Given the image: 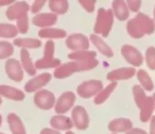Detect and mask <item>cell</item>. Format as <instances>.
Returning <instances> with one entry per match:
<instances>
[{"label": "cell", "mask_w": 155, "mask_h": 134, "mask_svg": "<svg viewBox=\"0 0 155 134\" xmlns=\"http://www.w3.org/2000/svg\"><path fill=\"white\" fill-rule=\"evenodd\" d=\"M133 96L135 99L136 106L140 110V121L147 122L153 116V111H154L153 98L150 96H147L143 89L140 85H134L133 86Z\"/></svg>", "instance_id": "cell-3"}, {"label": "cell", "mask_w": 155, "mask_h": 134, "mask_svg": "<svg viewBox=\"0 0 155 134\" xmlns=\"http://www.w3.org/2000/svg\"><path fill=\"white\" fill-rule=\"evenodd\" d=\"M150 120V134H155V115L151 117Z\"/></svg>", "instance_id": "cell-39"}, {"label": "cell", "mask_w": 155, "mask_h": 134, "mask_svg": "<svg viewBox=\"0 0 155 134\" xmlns=\"http://www.w3.org/2000/svg\"><path fill=\"white\" fill-rule=\"evenodd\" d=\"M112 8L113 13L117 17V19L123 22V20H127L129 18L130 11L125 1H123V0H115L112 3Z\"/></svg>", "instance_id": "cell-20"}, {"label": "cell", "mask_w": 155, "mask_h": 134, "mask_svg": "<svg viewBox=\"0 0 155 134\" xmlns=\"http://www.w3.org/2000/svg\"><path fill=\"white\" fill-rule=\"evenodd\" d=\"M153 102H154V109H155V94H154V95H153Z\"/></svg>", "instance_id": "cell-41"}, {"label": "cell", "mask_w": 155, "mask_h": 134, "mask_svg": "<svg viewBox=\"0 0 155 134\" xmlns=\"http://www.w3.org/2000/svg\"><path fill=\"white\" fill-rule=\"evenodd\" d=\"M49 9L55 15H63L68 11L69 3L66 0H51L49 1Z\"/></svg>", "instance_id": "cell-28"}, {"label": "cell", "mask_w": 155, "mask_h": 134, "mask_svg": "<svg viewBox=\"0 0 155 134\" xmlns=\"http://www.w3.org/2000/svg\"><path fill=\"white\" fill-rule=\"evenodd\" d=\"M133 129V123L127 118H116L108 123V130L112 133H120L127 132Z\"/></svg>", "instance_id": "cell-18"}, {"label": "cell", "mask_w": 155, "mask_h": 134, "mask_svg": "<svg viewBox=\"0 0 155 134\" xmlns=\"http://www.w3.org/2000/svg\"><path fill=\"white\" fill-rule=\"evenodd\" d=\"M8 123H9V128L12 134H27L26 128H25L21 119L15 113H10L8 115Z\"/></svg>", "instance_id": "cell-21"}, {"label": "cell", "mask_w": 155, "mask_h": 134, "mask_svg": "<svg viewBox=\"0 0 155 134\" xmlns=\"http://www.w3.org/2000/svg\"><path fill=\"white\" fill-rule=\"evenodd\" d=\"M18 34L16 26L12 24H0V37L2 39H14Z\"/></svg>", "instance_id": "cell-30"}, {"label": "cell", "mask_w": 155, "mask_h": 134, "mask_svg": "<svg viewBox=\"0 0 155 134\" xmlns=\"http://www.w3.org/2000/svg\"><path fill=\"white\" fill-rule=\"evenodd\" d=\"M114 24V13L112 9H103L100 8L98 10L97 19L94 27L95 34H100L103 37H107Z\"/></svg>", "instance_id": "cell-4"}, {"label": "cell", "mask_w": 155, "mask_h": 134, "mask_svg": "<svg viewBox=\"0 0 155 134\" xmlns=\"http://www.w3.org/2000/svg\"><path fill=\"white\" fill-rule=\"evenodd\" d=\"M75 95L72 92H65L62 95L60 96L58 100L55 102V106H54V110L58 113V115L65 114L66 112H68L71 108L73 106L75 102Z\"/></svg>", "instance_id": "cell-10"}, {"label": "cell", "mask_w": 155, "mask_h": 134, "mask_svg": "<svg viewBox=\"0 0 155 134\" xmlns=\"http://www.w3.org/2000/svg\"><path fill=\"white\" fill-rule=\"evenodd\" d=\"M14 47L10 42H0V59H8L13 54Z\"/></svg>", "instance_id": "cell-31"}, {"label": "cell", "mask_w": 155, "mask_h": 134, "mask_svg": "<svg viewBox=\"0 0 155 134\" xmlns=\"http://www.w3.org/2000/svg\"><path fill=\"white\" fill-rule=\"evenodd\" d=\"M41 134H61L58 131L54 129H50V128H45L41 131Z\"/></svg>", "instance_id": "cell-38"}, {"label": "cell", "mask_w": 155, "mask_h": 134, "mask_svg": "<svg viewBox=\"0 0 155 134\" xmlns=\"http://www.w3.org/2000/svg\"><path fill=\"white\" fill-rule=\"evenodd\" d=\"M18 30V33H21V34H26L29 30V17L28 15L24 16V17L19 18L17 20V26H16Z\"/></svg>", "instance_id": "cell-33"}, {"label": "cell", "mask_w": 155, "mask_h": 134, "mask_svg": "<svg viewBox=\"0 0 155 134\" xmlns=\"http://www.w3.org/2000/svg\"><path fill=\"white\" fill-rule=\"evenodd\" d=\"M38 36L41 39H64L67 36V33L63 29H56V28H46L41 29L38 32Z\"/></svg>", "instance_id": "cell-24"}, {"label": "cell", "mask_w": 155, "mask_h": 134, "mask_svg": "<svg viewBox=\"0 0 155 134\" xmlns=\"http://www.w3.org/2000/svg\"><path fill=\"white\" fill-rule=\"evenodd\" d=\"M91 43L94 44V46H95L103 55L107 56V58H113V56H114V52H113L112 48H110L101 37L98 36L97 34H91Z\"/></svg>", "instance_id": "cell-22"}, {"label": "cell", "mask_w": 155, "mask_h": 134, "mask_svg": "<svg viewBox=\"0 0 155 134\" xmlns=\"http://www.w3.org/2000/svg\"><path fill=\"white\" fill-rule=\"evenodd\" d=\"M127 8H129V10H131L132 12L137 13L140 10V7H141V1H140V0H129L127 2Z\"/></svg>", "instance_id": "cell-35"}, {"label": "cell", "mask_w": 155, "mask_h": 134, "mask_svg": "<svg viewBox=\"0 0 155 134\" xmlns=\"http://www.w3.org/2000/svg\"><path fill=\"white\" fill-rule=\"evenodd\" d=\"M20 62H21V66L24 68L25 72H27L28 75L34 76L36 74V68H35L34 63L31 60L30 53L27 49H21L20 51Z\"/></svg>", "instance_id": "cell-23"}, {"label": "cell", "mask_w": 155, "mask_h": 134, "mask_svg": "<svg viewBox=\"0 0 155 134\" xmlns=\"http://www.w3.org/2000/svg\"><path fill=\"white\" fill-rule=\"evenodd\" d=\"M137 75V79L140 83V86L143 89V91L151 92L154 89V84H153V81L151 79V77L148 75V72L143 69H140L136 72Z\"/></svg>", "instance_id": "cell-27"}, {"label": "cell", "mask_w": 155, "mask_h": 134, "mask_svg": "<svg viewBox=\"0 0 155 134\" xmlns=\"http://www.w3.org/2000/svg\"><path fill=\"white\" fill-rule=\"evenodd\" d=\"M71 120L73 126L79 130H85L89 126L88 114L82 106H77L73 108L71 113Z\"/></svg>", "instance_id": "cell-8"}, {"label": "cell", "mask_w": 155, "mask_h": 134, "mask_svg": "<svg viewBox=\"0 0 155 134\" xmlns=\"http://www.w3.org/2000/svg\"><path fill=\"white\" fill-rule=\"evenodd\" d=\"M96 52L91 51V50H84V51H77L71 52L68 54V58L72 61H93L96 60Z\"/></svg>", "instance_id": "cell-29"}, {"label": "cell", "mask_w": 155, "mask_h": 134, "mask_svg": "<svg viewBox=\"0 0 155 134\" xmlns=\"http://www.w3.org/2000/svg\"><path fill=\"white\" fill-rule=\"evenodd\" d=\"M154 22H155V8H154Z\"/></svg>", "instance_id": "cell-45"}, {"label": "cell", "mask_w": 155, "mask_h": 134, "mask_svg": "<svg viewBox=\"0 0 155 134\" xmlns=\"http://www.w3.org/2000/svg\"><path fill=\"white\" fill-rule=\"evenodd\" d=\"M127 31L134 39H141L144 35L155 32V22L152 18L143 13H138L127 24Z\"/></svg>", "instance_id": "cell-1"}, {"label": "cell", "mask_w": 155, "mask_h": 134, "mask_svg": "<svg viewBox=\"0 0 155 134\" xmlns=\"http://www.w3.org/2000/svg\"><path fill=\"white\" fill-rule=\"evenodd\" d=\"M1 103H2V98H1V96H0V106H1Z\"/></svg>", "instance_id": "cell-44"}, {"label": "cell", "mask_w": 155, "mask_h": 134, "mask_svg": "<svg viewBox=\"0 0 155 134\" xmlns=\"http://www.w3.org/2000/svg\"><path fill=\"white\" fill-rule=\"evenodd\" d=\"M52 78V75L49 72H44L38 76H35L33 79L29 80L28 82L25 84V91L28 93H34V92H38L43 89L44 86L50 82Z\"/></svg>", "instance_id": "cell-11"}, {"label": "cell", "mask_w": 155, "mask_h": 134, "mask_svg": "<svg viewBox=\"0 0 155 134\" xmlns=\"http://www.w3.org/2000/svg\"><path fill=\"white\" fill-rule=\"evenodd\" d=\"M1 122H2V117H1V114H0V126H1Z\"/></svg>", "instance_id": "cell-43"}, {"label": "cell", "mask_w": 155, "mask_h": 134, "mask_svg": "<svg viewBox=\"0 0 155 134\" xmlns=\"http://www.w3.org/2000/svg\"><path fill=\"white\" fill-rule=\"evenodd\" d=\"M103 89V84L100 80L84 81L77 87V93L83 99H88L97 96Z\"/></svg>", "instance_id": "cell-6"}, {"label": "cell", "mask_w": 155, "mask_h": 134, "mask_svg": "<svg viewBox=\"0 0 155 134\" xmlns=\"http://www.w3.org/2000/svg\"><path fill=\"white\" fill-rule=\"evenodd\" d=\"M112 134H116V133H112Z\"/></svg>", "instance_id": "cell-47"}, {"label": "cell", "mask_w": 155, "mask_h": 134, "mask_svg": "<svg viewBox=\"0 0 155 134\" xmlns=\"http://www.w3.org/2000/svg\"><path fill=\"white\" fill-rule=\"evenodd\" d=\"M121 54L127 63L133 66H141L143 63V56L140 51L132 45H123L121 48Z\"/></svg>", "instance_id": "cell-12"}, {"label": "cell", "mask_w": 155, "mask_h": 134, "mask_svg": "<svg viewBox=\"0 0 155 134\" xmlns=\"http://www.w3.org/2000/svg\"><path fill=\"white\" fill-rule=\"evenodd\" d=\"M79 2H80V5H82L87 12H89V13H93V12L95 11L96 1H94V0H80Z\"/></svg>", "instance_id": "cell-34"}, {"label": "cell", "mask_w": 155, "mask_h": 134, "mask_svg": "<svg viewBox=\"0 0 155 134\" xmlns=\"http://www.w3.org/2000/svg\"><path fill=\"white\" fill-rule=\"evenodd\" d=\"M58 22V15L53 13H41L36 14L34 17L32 18V22L34 26L39 27L41 29L46 28H51L54 24Z\"/></svg>", "instance_id": "cell-16"}, {"label": "cell", "mask_w": 155, "mask_h": 134, "mask_svg": "<svg viewBox=\"0 0 155 134\" xmlns=\"http://www.w3.org/2000/svg\"><path fill=\"white\" fill-rule=\"evenodd\" d=\"M29 10H30V5L25 1L12 3L7 10V17L10 20H18L19 18L28 15Z\"/></svg>", "instance_id": "cell-14"}, {"label": "cell", "mask_w": 155, "mask_h": 134, "mask_svg": "<svg viewBox=\"0 0 155 134\" xmlns=\"http://www.w3.org/2000/svg\"><path fill=\"white\" fill-rule=\"evenodd\" d=\"M5 72L7 76L15 82H20L24 79V68L21 63L16 59H9L5 62Z\"/></svg>", "instance_id": "cell-13"}, {"label": "cell", "mask_w": 155, "mask_h": 134, "mask_svg": "<svg viewBox=\"0 0 155 134\" xmlns=\"http://www.w3.org/2000/svg\"><path fill=\"white\" fill-rule=\"evenodd\" d=\"M66 134H74V133H73L72 131H67V132H66Z\"/></svg>", "instance_id": "cell-42"}, {"label": "cell", "mask_w": 155, "mask_h": 134, "mask_svg": "<svg viewBox=\"0 0 155 134\" xmlns=\"http://www.w3.org/2000/svg\"><path fill=\"white\" fill-rule=\"evenodd\" d=\"M0 96L15 101H21L25 99L24 92L9 85H0Z\"/></svg>", "instance_id": "cell-19"}, {"label": "cell", "mask_w": 155, "mask_h": 134, "mask_svg": "<svg viewBox=\"0 0 155 134\" xmlns=\"http://www.w3.org/2000/svg\"><path fill=\"white\" fill-rule=\"evenodd\" d=\"M98 64H99V62H98L97 59L93 61H84V62H82V61H72V62L60 65L58 68H55L53 76L56 79H65L70 77L74 72L94 69L98 66Z\"/></svg>", "instance_id": "cell-2"}, {"label": "cell", "mask_w": 155, "mask_h": 134, "mask_svg": "<svg viewBox=\"0 0 155 134\" xmlns=\"http://www.w3.org/2000/svg\"><path fill=\"white\" fill-rule=\"evenodd\" d=\"M0 134H5V133H1V132H0Z\"/></svg>", "instance_id": "cell-46"}, {"label": "cell", "mask_w": 155, "mask_h": 134, "mask_svg": "<svg viewBox=\"0 0 155 134\" xmlns=\"http://www.w3.org/2000/svg\"><path fill=\"white\" fill-rule=\"evenodd\" d=\"M117 86V82H110L105 89H103L94 99V103L95 104H102L103 102H105L106 100L110 98V96L112 95V93L115 91Z\"/></svg>", "instance_id": "cell-26"}, {"label": "cell", "mask_w": 155, "mask_h": 134, "mask_svg": "<svg viewBox=\"0 0 155 134\" xmlns=\"http://www.w3.org/2000/svg\"><path fill=\"white\" fill-rule=\"evenodd\" d=\"M50 125L56 131H70L73 127L71 118L64 115H55L50 119Z\"/></svg>", "instance_id": "cell-17"}, {"label": "cell", "mask_w": 155, "mask_h": 134, "mask_svg": "<svg viewBox=\"0 0 155 134\" xmlns=\"http://www.w3.org/2000/svg\"><path fill=\"white\" fill-rule=\"evenodd\" d=\"M45 3H46L45 0L34 1V2H33V5H32V7H31V12H32L33 14H37L41 9H43V7L45 5Z\"/></svg>", "instance_id": "cell-36"}, {"label": "cell", "mask_w": 155, "mask_h": 134, "mask_svg": "<svg viewBox=\"0 0 155 134\" xmlns=\"http://www.w3.org/2000/svg\"><path fill=\"white\" fill-rule=\"evenodd\" d=\"M14 45L20 47L22 49H37L41 46V39H31V37H20V39H14Z\"/></svg>", "instance_id": "cell-25"}, {"label": "cell", "mask_w": 155, "mask_h": 134, "mask_svg": "<svg viewBox=\"0 0 155 134\" xmlns=\"http://www.w3.org/2000/svg\"><path fill=\"white\" fill-rule=\"evenodd\" d=\"M125 134H147V132L142 129H139V128H135V129H132L130 131H127Z\"/></svg>", "instance_id": "cell-37"}, {"label": "cell", "mask_w": 155, "mask_h": 134, "mask_svg": "<svg viewBox=\"0 0 155 134\" xmlns=\"http://www.w3.org/2000/svg\"><path fill=\"white\" fill-rule=\"evenodd\" d=\"M34 103L41 110H50L55 106V96L52 92L47 89H41L34 95Z\"/></svg>", "instance_id": "cell-7"}, {"label": "cell", "mask_w": 155, "mask_h": 134, "mask_svg": "<svg viewBox=\"0 0 155 134\" xmlns=\"http://www.w3.org/2000/svg\"><path fill=\"white\" fill-rule=\"evenodd\" d=\"M36 69H45V68H58L61 65V61L54 58V42L48 41L45 44L44 49V58L37 60L34 63Z\"/></svg>", "instance_id": "cell-5"}, {"label": "cell", "mask_w": 155, "mask_h": 134, "mask_svg": "<svg viewBox=\"0 0 155 134\" xmlns=\"http://www.w3.org/2000/svg\"><path fill=\"white\" fill-rule=\"evenodd\" d=\"M66 46L69 49L73 50V52L84 51V50H88L89 39L85 35L75 33V34H71L67 37Z\"/></svg>", "instance_id": "cell-9"}, {"label": "cell", "mask_w": 155, "mask_h": 134, "mask_svg": "<svg viewBox=\"0 0 155 134\" xmlns=\"http://www.w3.org/2000/svg\"><path fill=\"white\" fill-rule=\"evenodd\" d=\"M13 3L12 0H0V7H3V5H10Z\"/></svg>", "instance_id": "cell-40"}, {"label": "cell", "mask_w": 155, "mask_h": 134, "mask_svg": "<svg viewBox=\"0 0 155 134\" xmlns=\"http://www.w3.org/2000/svg\"><path fill=\"white\" fill-rule=\"evenodd\" d=\"M146 63L151 70H155V48L149 47L146 50Z\"/></svg>", "instance_id": "cell-32"}, {"label": "cell", "mask_w": 155, "mask_h": 134, "mask_svg": "<svg viewBox=\"0 0 155 134\" xmlns=\"http://www.w3.org/2000/svg\"><path fill=\"white\" fill-rule=\"evenodd\" d=\"M136 72H137L134 67H122V68H118V69L108 72L106 78L110 82H116L118 80H127V79L133 78Z\"/></svg>", "instance_id": "cell-15"}]
</instances>
